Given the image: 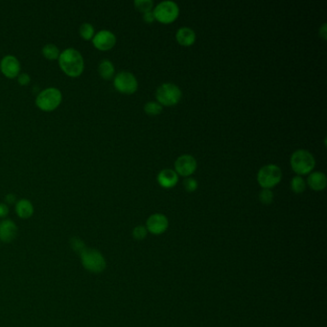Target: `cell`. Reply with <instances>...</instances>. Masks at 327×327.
Wrapping results in <instances>:
<instances>
[{
	"instance_id": "6da1fadb",
	"label": "cell",
	"mask_w": 327,
	"mask_h": 327,
	"mask_svg": "<svg viewBox=\"0 0 327 327\" xmlns=\"http://www.w3.org/2000/svg\"><path fill=\"white\" fill-rule=\"evenodd\" d=\"M59 65L67 76L72 78L80 76L85 68L83 56L73 48L66 49L60 54Z\"/></svg>"
},
{
	"instance_id": "7a4b0ae2",
	"label": "cell",
	"mask_w": 327,
	"mask_h": 327,
	"mask_svg": "<svg viewBox=\"0 0 327 327\" xmlns=\"http://www.w3.org/2000/svg\"><path fill=\"white\" fill-rule=\"evenodd\" d=\"M63 100L62 92L55 87L46 88L39 93L36 99L37 107L44 111H53L57 109Z\"/></svg>"
},
{
	"instance_id": "3957f363",
	"label": "cell",
	"mask_w": 327,
	"mask_h": 327,
	"mask_svg": "<svg viewBox=\"0 0 327 327\" xmlns=\"http://www.w3.org/2000/svg\"><path fill=\"white\" fill-rule=\"evenodd\" d=\"M315 164L313 154L306 150H297L291 156V166L298 175L310 173L314 169Z\"/></svg>"
},
{
	"instance_id": "277c9868",
	"label": "cell",
	"mask_w": 327,
	"mask_h": 327,
	"mask_svg": "<svg viewBox=\"0 0 327 327\" xmlns=\"http://www.w3.org/2000/svg\"><path fill=\"white\" fill-rule=\"evenodd\" d=\"M80 255L84 268L88 272L100 273L106 269V260L98 251L86 249Z\"/></svg>"
},
{
	"instance_id": "5b68a950",
	"label": "cell",
	"mask_w": 327,
	"mask_h": 327,
	"mask_svg": "<svg viewBox=\"0 0 327 327\" xmlns=\"http://www.w3.org/2000/svg\"><path fill=\"white\" fill-rule=\"evenodd\" d=\"M282 178L281 169L274 164L263 166L257 175V181L263 188H271L276 186Z\"/></svg>"
},
{
	"instance_id": "8992f818",
	"label": "cell",
	"mask_w": 327,
	"mask_h": 327,
	"mask_svg": "<svg viewBox=\"0 0 327 327\" xmlns=\"http://www.w3.org/2000/svg\"><path fill=\"white\" fill-rule=\"evenodd\" d=\"M155 97L160 105L172 106L182 98V90L175 84L165 83L156 89Z\"/></svg>"
},
{
	"instance_id": "52a82bcc",
	"label": "cell",
	"mask_w": 327,
	"mask_h": 327,
	"mask_svg": "<svg viewBox=\"0 0 327 327\" xmlns=\"http://www.w3.org/2000/svg\"><path fill=\"white\" fill-rule=\"evenodd\" d=\"M155 20L162 23H170L178 18L180 9L174 1L166 0L160 2L153 11Z\"/></svg>"
},
{
	"instance_id": "ba28073f",
	"label": "cell",
	"mask_w": 327,
	"mask_h": 327,
	"mask_svg": "<svg viewBox=\"0 0 327 327\" xmlns=\"http://www.w3.org/2000/svg\"><path fill=\"white\" fill-rule=\"evenodd\" d=\"M113 85L119 92L124 94H131L135 92L138 87L136 78L127 71H122L114 77Z\"/></svg>"
},
{
	"instance_id": "9c48e42d",
	"label": "cell",
	"mask_w": 327,
	"mask_h": 327,
	"mask_svg": "<svg viewBox=\"0 0 327 327\" xmlns=\"http://www.w3.org/2000/svg\"><path fill=\"white\" fill-rule=\"evenodd\" d=\"M92 44L98 50L107 51L111 49L116 44V37L109 30H102L94 35L92 39Z\"/></svg>"
},
{
	"instance_id": "30bf717a",
	"label": "cell",
	"mask_w": 327,
	"mask_h": 327,
	"mask_svg": "<svg viewBox=\"0 0 327 327\" xmlns=\"http://www.w3.org/2000/svg\"><path fill=\"white\" fill-rule=\"evenodd\" d=\"M0 70L4 76L9 79H14L20 75L21 64L15 56L8 55L1 60Z\"/></svg>"
},
{
	"instance_id": "8fae6325",
	"label": "cell",
	"mask_w": 327,
	"mask_h": 327,
	"mask_svg": "<svg viewBox=\"0 0 327 327\" xmlns=\"http://www.w3.org/2000/svg\"><path fill=\"white\" fill-rule=\"evenodd\" d=\"M197 168V161L194 156L190 154H184L178 157L175 162V169L177 174L182 176H190L195 172Z\"/></svg>"
},
{
	"instance_id": "7c38bea8",
	"label": "cell",
	"mask_w": 327,
	"mask_h": 327,
	"mask_svg": "<svg viewBox=\"0 0 327 327\" xmlns=\"http://www.w3.org/2000/svg\"><path fill=\"white\" fill-rule=\"evenodd\" d=\"M168 228V220L164 214H153L147 221V229L153 234H161Z\"/></svg>"
},
{
	"instance_id": "4fadbf2b",
	"label": "cell",
	"mask_w": 327,
	"mask_h": 327,
	"mask_svg": "<svg viewBox=\"0 0 327 327\" xmlns=\"http://www.w3.org/2000/svg\"><path fill=\"white\" fill-rule=\"evenodd\" d=\"M18 228L11 220H4L0 223V241L11 243L17 237Z\"/></svg>"
},
{
	"instance_id": "5bb4252c",
	"label": "cell",
	"mask_w": 327,
	"mask_h": 327,
	"mask_svg": "<svg viewBox=\"0 0 327 327\" xmlns=\"http://www.w3.org/2000/svg\"><path fill=\"white\" fill-rule=\"evenodd\" d=\"M157 182L165 188H171L179 182V176L172 169H164L157 175Z\"/></svg>"
},
{
	"instance_id": "9a60e30c",
	"label": "cell",
	"mask_w": 327,
	"mask_h": 327,
	"mask_svg": "<svg viewBox=\"0 0 327 327\" xmlns=\"http://www.w3.org/2000/svg\"><path fill=\"white\" fill-rule=\"evenodd\" d=\"M176 38L179 44L185 46H189L195 43L196 34L189 27H182L178 30Z\"/></svg>"
},
{
	"instance_id": "2e32d148",
	"label": "cell",
	"mask_w": 327,
	"mask_h": 327,
	"mask_svg": "<svg viewBox=\"0 0 327 327\" xmlns=\"http://www.w3.org/2000/svg\"><path fill=\"white\" fill-rule=\"evenodd\" d=\"M307 183L312 189L316 191L322 190L326 186V176L321 172H313L309 175Z\"/></svg>"
},
{
	"instance_id": "e0dca14e",
	"label": "cell",
	"mask_w": 327,
	"mask_h": 327,
	"mask_svg": "<svg viewBox=\"0 0 327 327\" xmlns=\"http://www.w3.org/2000/svg\"><path fill=\"white\" fill-rule=\"evenodd\" d=\"M16 212L19 217L22 219L30 218L34 213L33 205L30 201L26 199H22L17 203L16 206Z\"/></svg>"
},
{
	"instance_id": "ac0fdd59",
	"label": "cell",
	"mask_w": 327,
	"mask_h": 327,
	"mask_svg": "<svg viewBox=\"0 0 327 327\" xmlns=\"http://www.w3.org/2000/svg\"><path fill=\"white\" fill-rule=\"evenodd\" d=\"M98 71L100 76L105 80H110L114 75V66L109 60H104L100 63L98 66Z\"/></svg>"
},
{
	"instance_id": "d6986e66",
	"label": "cell",
	"mask_w": 327,
	"mask_h": 327,
	"mask_svg": "<svg viewBox=\"0 0 327 327\" xmlns=\"http://www.w3.org/2000/svg\"><path fill=\"white\" fill-rule=\"evenodd\" d=\"M43 54L45 59H47L49 61H54V60L59 59L61 53H60L59 48L55 44H46L43 48Z\"/></svg>"
},
{
	"instance_id": "ffe728a7",
	"label": "cell",
	"mask_w": 327,
	"mask_h": 327,
	"mask_svg": "<svg viewBox=\"0 0 327 327\" xmlns=\"http://www.w3.org/2000/svg\"><path fill=\"white\" fill-rule=\"evenodd\" d=\"M80 35L83 38V40L85 41H90L93 39L94 37V27L93 25H91L90 23H83L80 27Z\"/></svg>"
},
{
	"instance_id": "44dd1931",
	"label": "cell",
	"mask_w": 327,
	"mask_h": 327,
	"mask_svg": "<svg viewBox=\"0 0 327 327\" xmlns=\"http://www.w3.org/2000/svg\"><path fill=\"white\" fill-rule=\"evenodd\" d=\"M305 182L300 176H295L291 182V188L294 193H302L305 190Z\"/></svg>"
},
{
	"instance_id": "7402d4cb",
	"label": "cell",
	"mask_w": 327,
	"mask_h": 327,
	"mask_svg": "<svg viewBox=\"0 0 327 327\" xmlns=\"http://www.w3.org/2000/svg\"><path fill=\"white\" fill-rule=\"evenodd\" d=\"M144 110L150 115H156L162 111V106L156 102H148L144 106Z\"/></svg>"
},
{
	"instance_id": "603a6c76",
	"label": "cell",
	"mask_w": 327,
	"mask_h": 327,
	"mask_svg": "<svg viewBox=\"0 0 327 327\" xmlns=\"http://www.w3.org/2000/svg\"><path fill=\"white\" fill-rule=\"evenodd\" d=\"M153 1L152 0H135L134 1V6L136 9L139 11L146 12L152 11L153 8Z\"/></svg>"
},
{
	"instance_id": "cb8c5ba5",
	"label": "cell",
	"mask_w": 327,
	"mask_h": 327,
	"mask_svg": "<svg viewBox=\"0 0 327 327\" xmlns=\"http://www.w3.org/2000/svg\"><path fill=\"white\" fill-rule=\"evenodd\" d=\"M70 244H71V247H72L73 251H76L77 253H79V254H81L83 251L87 249L85 243L78 237H73L70 240Z\"/></svg>"
},
{
	"instance_id": "d4e9b609",
	"label": "cell",
	"mask_w": 327,
	"mask_h": 327,
	"mask_svg": "<svg viewBox=\"0 0 327 327\" xmlns=\"http://www.w3.org/2000/svg\"><path fill=\"white\" fill-rule=\"evenodd\" d=\"M259 199L263 204L265 205H269L273 202V192L270 189L264 188L259 194Z\"/></svg>"
},
{
	"instance_id": "484cf974",
	"label": "cell",
	"mask_w": 327,
	"mask_h": 327,
	"mask_svg": "<svg viewBox=\"0 0 327 327\" xmlns=\"http://www.w3.org/2000/svg\"><path fill=\"white\" fill-rule=\"evenodd\" d=\"M132 235L135 239L137 240H142L147 236V229L142 226H138L132 231Z\"/></svg>"
},
{
	"instance_id": "4316f807",
	"label": "cell",
	"mask_w": 327,
	"mask_h": 327,
	"mask_svg": "<svg viewBox=\"0 0 327 327\" xmlns=\"http://www.w3.org/2000/svg\"><path fill=\"white\" fill-rule=\"evenodd\" d=\"M184 186L188 192H194L198 187V183L193 178H186L184 182Z\"/></svg>"
},
{
	"instance_id": "83f0119b",
	"label": "cell",
	"mask_w": 327,
	"mask_h": 327,
	"mask_svg": "<svg viewBox=\"0 0 327 327\" xmlns=\"http://www.w3.org/2000/svg\"><path fill=\"white\" fill-rule=\"evenodd\" d=\"M31 81V78L27 73H22L18 76V82L21 86H27Z\"/></svg>"
},
{
	"instance_id": "f1b7e54d",
	"label": "cell",
	"mask_w": 327,
	"mask_h": 327,
	"mask_svg": "<svg viewBox=\"0 0 327 327\" xmlns=\"http://www.w3.org/2000/svg\"><path fill=\"white\" fill-rule=\"evenodd\" d=\"M143 19H144V21H145V22H148V23H151V22H153V21L155 20L154 16H153V13L152 11L146 12V13H144Z\"/></svg>"
},
{
	"instance_id": "f546056e",
	"label": "cell",
	"mask_w": 327,
	"mask_h": 327,
	"mask_svg": "<svg viewBox=\"0 0 327 327\" xmlns=\"http://www.w3.org/2000/svg\"><path fill=\"white\" fill-rule=\"evenodd\" d=\"M9 208L5 204H0V218H4L8 215Z\"/></svg>"
},
{
	"instance_id": "4dcf8cb0",
	"label": "cell",
	"mask_w": 327,
	"mask_h": 327,
	"mask_svg": "<svg viewBox=\"0 0 327 327\" xmlns=\"http://www.w3.org/2000/svg\"><path fill=\"white\" fill-rule=\"evenodd\" d=\"M326 24L324 23V24L319 28V36H320L322 39L325 40V39H326Z\"/></svg>"
},
{
	"instance_id": "1f68e13d",
	"label": "cell",
	"mask_w": 327,
	"mask_h": 327,
	"mask_svg": "<svg viewBox=\"0 0 327 327\" xmlns=\"http://www.w3.org/2000/svg\"><path fill=\"white\" fill-rule=\"evenodd\" d=\"M5 200H6V202L7 203H9V204H14L15 202H16V196L15 195H13V194H9V195H7L6 196V198H5Z\"/></svg>"
}]
</instances>
